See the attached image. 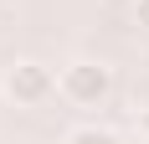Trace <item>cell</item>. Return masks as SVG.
Masks as SVG:
<instances>
[{"instance_id":"7a4b0ae2","label":"cell","mask_w":149,"mask_h":144,"mask_svg":"<svg viewBox=\"0 0 149 144\" xmlns=\"http://www.w3.org/2000/svg\"><path fill=\"white\" fill-rule=\"evenodd\" d=\"M0 93H5V103H15V108H41V103L57 93V72L46 67V62H36V57H15L10 67L0 72Z\"/></svg>"},{"instance_id":"6da1fadb","label":"cell","mask_w":149,"mask_h":144,"mask_svg":"<svg viewBox=\"0 0 149 144\" xmlns=\"http://www.w3.org/2000/svg\"><path fill=\"white\" fill-rule=\"evenodd\" d=\"M57 93L72 108H103L113 98V67L98 57H72L67 67L57 72Z\"/></svg>"},{"instance_id":"277c9868","label":"cell","mask_w":149,"mask_h":144,"mask_svg":"<svg viewBox=\"0 0 149 144\" xmlns=\"http://www.w3.org/2000/svg\"><path fill=\"white\" fill-rule=\"evenodd\" d=\"M134 26L149 31V0H134Z\"/></svg>"},{"instance_id":"5b68a950","label":"cell","mask_w":149,"mask_h":144,"mask_svg":"<svg viewBox=\"0 0 149 144\" xmlns=\"http://www.w3.org/2000/svg\"><path fill=\"white\" fill-rule=\"evenodd\" d=\"M134 129H139V139L149 144V108H144V113H134Z\"/></svg>"},{"instance_id":"3957f363","label":"cell","mask_w":149,"mask_h":144,"mask_svg":"<svg viewBox=\"0 0 149 144\" xmlns=\"http://www.w3.org/2000/svg\"><path fill=\"white\" fill-rule=\"evenodd\" d=\"M62 144H123V139H118L113 129H103V124H77Z\"/></svg>"}]
</instances>
